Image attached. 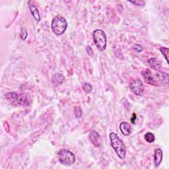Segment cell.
I'll return each instance as SVG.
<instances>
[{
  "label": "cell",
  "instance_id": "6da1fadb",
  "mask_svg": "<svg viewBox=\"0 0 169 169\" xmlns=\"http://www.w3.org/2000/svg\"><path fill=\"white\" fill-rule=\"evenodd\" d=\"M110 140L112 147L116 153L118 157L124 160L126 157V148L124 142L119 136L115 133L112 132L110 134Z\"/></svg>",
  "mask_w": 169,
  "mask_h": 169
},
{
  "label": "cell",
  "instance_id": "7a4b0ae2",
  "mask_svg": "<svg viewBox=\"0 0 169 169\" xmlns=\"http://www.w3.org/2000/svg\"><path fill=\"white\" fill-rule=\"evenodd\" d=\"M6 97L7 100L15 106H29L31 103V99L26 94L17 93H8Z\"/></svg>",
  "mask_w": 169,
  "mask_h": 169
},
{
  "label": "cell",
  "instance_id": "3957f363",
  "mask_svg": "<svg viewBox=\"0 0 169 169\" xmlns=\"http://www.w3.org/2000/svg\"><path fill=\"white\" fill-rule=\"evenodd\" d=\"M51 27L54 33L57 36H60L63 35L66 31L68 23L65 18L61 16H57L53 19Z\"/></svg>",
  "mask_w": 169,
  "mask_h": 169
},
{
  "label": "cell",
  "instance_id": "277c9868",
  "mask_svg": "<svg viewBox=\"0 0 169 169\" xmlns=\"http://www.w3.org/2000/svg\"><path fill=\"white\" fill-rule=\"evenodd\" d=\"M93 38L95 44L98 50L103 52L107 45V37L105 32L101 29H96L93 31Z\"/></svg>",
  "mask_w": 169,
  "mask_h": 169
},
{
  "label": "cell",
  "instance_id": "5b68a950",
  "mask_svg": "<svg viewBox=\"0 0 169 169\" xmlns=\"http://www.w3.org/2000/svg\"><path fill=\"white\" fill-rule=\"evenodd\" d=\"M59 161L64 165L71 166L76 162V156L67 149H62L58 152Z\"/></svg>",
  "mask_w": 169,
  "mask_h": 169
},
{
  "label": "cell",
  "instance_id": "8992f818",
  "mask_svg": "<svg viewBox=\"0 0 169 169\" xmlns=\"http://www.w3.org/2000/svg\"><path fill=\"white\" fill-rule=\"evenodd\" d=\"M143 83L142 81L140 79H137L134 80L130 84V89L135 95L137 96H142L143 93Z\"/></svg>",
  "mask_w": 169,
  "mask_h": 169
},
{
  "label": "cell",
  "instance_id": "52a82bcc",
  "mask_svg": "<svg viewBox=\"0 0 169 169\" xmlns=\"http://www.w3.org/2000/svg\"><path fill=\"white\" fill-rule=\"evenodd\" d=\"M89 139L91 143L96 147L101 146V136L96 131H92L89 135Z\"/></svg>",
  "mask_w": 169,
  "mask_h": 169
},
{
  "label": "cell",
  "instance_id": "ba28073f",
  "mask_svg": "<svg viewBox=\"0 0 169 169\" xmlns=\"http://www.w3.org/2000/svg\"><path fill=\"white\" fill-rule=\"evenodd\" d=\"M120 130L122 134L125 136L130 135L132 132V128L131 125L127 122H122L120 124Z\"/></svg>",
  "mask_w": 169,
  "mask_h": 169
},
{
  "label": "cell",
  "instance_id": "9c48e42d",
  "mask_svg": "<svg viewBox=\"0 0 169 169\" xmlns=\"http://www.w3.org/2000/svg\"><path fill=\"white\" fill-rule=\"evenodd\" d=\"M163 151L161 149H157L155 151V154H154V164H155V167L157 168L159 165H161V163L163 161Z\"/></svg>",
  "mask_w": 169,
  "mask_h": 169
},
{
  "label": "cell",
  "instance_id": "30bf717a",
  "mask_svg": "<svg viewBox=\"0 0 169 169\" xmlns=\"http://www.w3.org/2000/svg\"><path fill=\"white\" fill-rule=\"evenodd\" d=\"M142 76L144 78L145 81L147 83H149L150 84H152V85H155V83L154 81V79H153V73L150 71L149 69H146L145 72L142 73Z\"/></svg>",
  "mask_w": 169,
  "mask_h": 169
},
{
  "label": "cell",
  "instance_id": "8fae6325",
  "mask_svg": "<svg viewBox=\"0 0 169 169\" xmlns=\"http://www.w3.org/2000/svg\"><path fill=\"white\" fill-rule=\"evenodd\" d=\"M64 79L65 77L63 75L60 73H56L53 76L52 79V82L54 85L57 86L59 85V84H61L64 82Z\"/></svg>",
  "mask_w": 169,
  "mask_h": 169
},
{
  "label": "cell",
  "instance_id": "7c38bea8",
  "mask_svg": "<svg viewBox=\"0 0 169 169\" xmlns=\"http://www.w3.org/2000/svg\"><path fill=\"white\" fill-rule=\"evenodd\" d=\"M29 9H30V11L32 14V15L33 16V17L35 18V19L36 21H40V15L39 11L38 10V9L35 6V5H30L29 6Z\"/></svg>",
  "mask_w": 169,
  "mask_h": 169
},
{
  "label": "cell",
  "instance_id": "4fadbf2b",
  "mask_svg": "<svg viewBox=\"0 0 169 169\" xmlns=\"http://www.w3.org/2000/svg\"><path fill=\"white\" fill-rule=\"evenodd\" d=\"M148 62L149 64V66L155 70H157L161 68V64L158 62L156 58L149 59Z\"/></svg>",
  "mask_w": 169,
  "mask_h": 169
},
{
  "label": "cell",
  "instance_id": "5bb4252c",
  "mask_svg": "<svg viewBox=\"0 0 169 169\" xmlns=\"http://www.w3.org/2000/svg\"><path fill=\"white\" fill-rule=\"evenodd\" d=\"M144 138H145V139L146 140V142L149 143H153L155 141V139L154 134L151 132H148L147 134H145Z\"/></svg>",
  "mask_w": 169,
  "mask_h": 169
},
{
  "label": "cell",
  "instance_id": "9a60e30c",
  "mask_svg": "<svg viewBox=\"0 0 169 169\" xmlns=\"http://www.w3.org/2000/svg\"><path fill=\"white\" fill-rule=\"evenodd\" d=\"M83 90L87 94H89L92 92L93 90V87L91 85V84L89 83H85L83 84L82 86Z\"/></svg>",
  "mask_w": 169,
  "mask_h": 169
},
{
  "label": "cell",
  "instance_id": "2e32d148",
  "mask_svg": "<svg viewBox=\"0 0 169 169\" xmlns=\"http://www.w3.org/2000/svg\"><path fill=\"white\" fill-rule=\"evenodd\" d=\"M161 52L163 55L164 57H165V60H167V63H168V52H169V50L168 48H165V47H162V48H160Z\"/></svg>",
  "mask_w": 169,
  "mask_h": 169
},
{
  "label": "cell",
  "instance_id": "e0dca14e",
  "mask_svg": "<svg viewBox=\"0 0 169 169\" xmlns=\"http://www.w3.org/2000/svg\"><path fill=\"white\" fill-rule=\"evenodd\" d=\"M74 114L76 116L77 118H81L82 116V110L79 106H76L75 107L74 109Z\"/></svg>",
  "mask_w": 169,
  "mask_h": 169
},
{
  "label": "cell",
  "instance_id": "ac0fdd59",
  "mask_svg": "<svg viewBox=\"0 0 169 169\" xmlns=\"http://www.w3.org/2000/svg\"><path fill=\"white\" fill-rule=\"evenodd\" d=\"M132 48L134 51L136 52H138V53L142 52L143 51V46L141 44H135L132 46Z\"/></svg>",
  "mask_w": 169,
  "mask_h": 169
},
{
  "label": "cell",
  "instance_id": "d6986e66",
  "mask_svg": "<svg viewBox=\"0 0 169 169\" xmlns=\"http://www.w3.org/2000/svg\"><path fill=\"white\" fill-rule=\"evenodd\" d=\"M130 3L135 5V6H140V7L144 6H145V2H144V1H142V0H138V1H132V2H131V1H130Z\"/></svg>",
  "mask_w": 169,
  "mask_h": 169
},
{
  "label": "cell",
  "instance_id": "ffe728a7",
  "mask_svg": "<svg viewBox=\"0 0 169 169\" xmlns=\"http://www.w3.org/2000/svg\"><path fill=\"white\" fill-rule=\"evenodd\" d=\"M27 36H28L27 31L25 29H22L21 32V35H20L21 39L23 40H25L27 38Z\"/></svg>",
  "mask_w": 169,
  "mask_h": 169
},
{
  "label": "cell",
  "instance_id": "44dd1931",
  "mask_svg": "<svg viewBox=\"0 0 169 169\" xmlns=\"http://www.w3.org/2000/svg\"><path fill=\"white\" fill-rule=\"evenodd\" d=\"M86 51L88 54L89 56H93V50L92 49L91 47L90 46H87V48H86Z\"/></svg>",
  "mask_w": 169,
  "mask_h": 169
},
{
  "label": "cell",
  "instance_id": "7402d4cb",
  "mask_svg": "<svg viewBox=\"0 0 169 169\" xmlns=\"http://www.w3.org/2000/svg\"><path fill=\"white\" fill-rule=\"evenodd\" d=\"M136 118H137V117H136L135 114H133V116H132V118H131V122H132L133 124H135V122Z\"/></svg>",
  "mask_w": 169,
  "mask_h": 169
}]
</instances>
